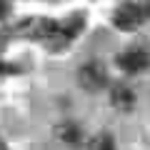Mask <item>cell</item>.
I'll use <instances>...</instances> for the list:
<instances>
[{"label": "cell", "instance_id": "obj_1", "mask_svg": "<svg viewBox=\"0 0 150 150\" xmlns=\"http://www.w3.org/2000/svg\"><path fill=\"white\" fill-rule=\"evenodd\" d=\"M150 18V3H128L115 13V25L120 30H135Z\"/></svg>", "mask_w": 150, "mask_h": 150}, {"label": "cell", "instance_id": "obj_2", "mask_svg": "<svg viewBox=\"0 0 150 150\" xmlns=\"http://www.w3.org/2000/svg\"><path fill=\"white\" fill-rule=\"evenodd\" d=\"M118 65L125 70V73H130V75L143 73V70L150 65V55L145 53L143 48H130V50H125V53L118 58Z\"/></svg>", "mask_w": 150, "mask_h": 150}, {"label": "cell", "instance_id": "obj_3", "mask_svg": "<svg viewBox=\"0 0 150 150\" xmlns=\"http://www.w3.org/2000/svg\"><path fill=\"white\" fill-rule=\"evenodd\" d=\"M80 83L88 88V90H100L103 85L108 83V75H105V68L100 63H88L80 68Z\"/></svg>", "mask_w": 150, "mask_h": 150}, {"label": "cell", "instance_id": "obj_4", "mask_svg": "<svg viewBox=\"0 0 150 150\" xmlns=\"http://www.w3.org/2000/svg\"><path fill=\"white\" fill-rule=\"evenodd\" d=\"M110 103L118 108V110H130V108L135 105V95H133V90H130V88L118 85L115 90H112V95H110Z\"/></svg>", "mask_w": 150, "mask_h": 150}, {"label": "cell", "instance_id": "obj_5", "mask_svg": "<svg viewBox=\"0 0 150 150\" xmlns=\"http://www.w3.org/2000/svg\"><path fill=\"white\" fill-rule=\"evenodd\" d=\"M58 135H60V140H63V143H68V145H78V143L83 140V130L78 128L75 123L60 125V128H58Z\"/></svg>", "mask_w": 150, "mask_h": 150}, {"label": "cell", "instance_id": "obj_6", "mask_svg": "<svg viewBox=\"0 0 150 150\" xmlns=\"http://www.w3.org/2000/svg\"><path fill=\"white\" fill-rule=\"evenodd\" d=\"M90 150H115V140H112L108 133H103V135H98V138L90 143Z\"/></svg>", "mask_w": 150, "mask_h": 150}, {"label": "cell", "instance_id": "obj_7", "mask_svg": "<svg viewBox=\"0 0 150 150\" xmlns=\"http://www.w3.org/2000/svg\"><path fill=\"white\" fill-rule=\"evenodd\" d=\"M8 13H10V3H8V0H0V20H3Z\"/></svg>", "mask_w": 150, "mask_h": 150}]
</instances>
